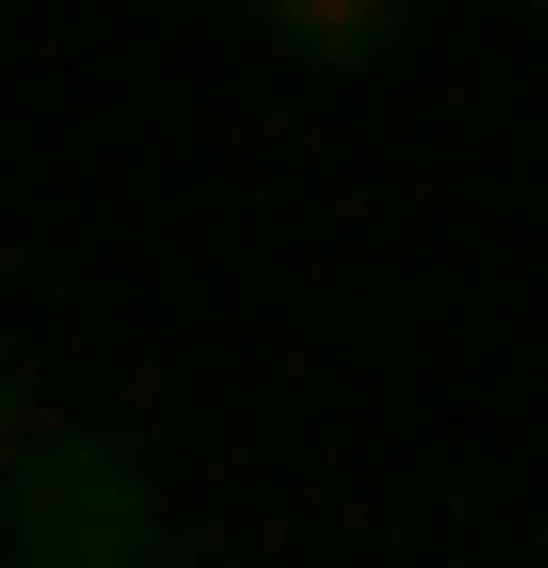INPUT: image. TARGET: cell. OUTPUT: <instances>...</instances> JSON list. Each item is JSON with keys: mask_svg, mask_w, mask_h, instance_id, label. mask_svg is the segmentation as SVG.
<instances>
[{"mask_svg": "<svg viewBox=\"0 0 548 568\" xmlns=\"http://www.w3.org/2000/svg\"><path fill=\"white\" fill-rule=\"evenodd\" d=\"M264 41H285L305 82H346V61H386V0H264Z\"/></svg>", "mask_w": 548, "mask_h": 568, "instance_id": "6da1fadb", "label": "cell"}]
</instances>
